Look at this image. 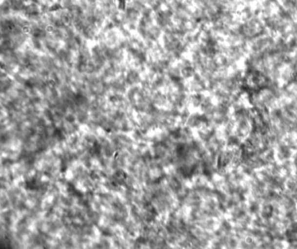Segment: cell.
Here are the masks:
<instances>
[{"label": "cell", "instance_id": "1", "mask_svg": "<svg viewBox=\"0 0 297 249\" xmlns=\"http://www.w3.org/2000/svg\"><path fill=\"white\" fill-rule=\"evenodd\" d=\"M155 23L163 31L169 28L174 24V13L167 7H163L155 13Z\"/></svg>", "mask_w": 297, "mask_h": 249}, {"label": "cell", "instance_id": "2", "mask_svg": "<svg viewBox=\"0 0 297 249\" xmlns=\"http://www.w3.org/2000/svg\"><path fill=\"white\" fill-rule=\"evenodd\" d=\"M22 15L30 21L39 20L44 16L40 5L38 2H34V1L29 2L25 7V11L22 13Z\"/></svg>", "mask_w": 297, "mask_h": 249}, {"label": "cell", "instance_id": "3", "mask_svg": "<svg viewBox=\"0 0 297 249\" xmlns=\"http://www.w3.org/2000/svg\"><path fill=\"white\" fill-rule=\"evenodd\" d=\"M159 1L164 5V6H166V5L169 3L170 0H159Z\"/></svg>", "mask_w": 297, "mask_h": 249}]
</instances>
